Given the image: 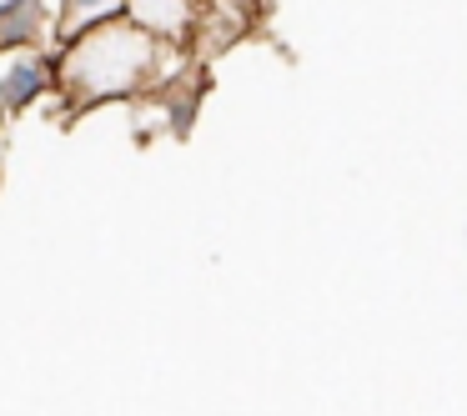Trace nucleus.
<instances>
[{
    "label": "nucleus",
    "instance_id": "1",
    "mask_svg": "<svg viewBox=\"0 0 467 416\" xmlns=\"http://www.w3.org/2000/svg\"><path fill=\"white\" fill-rule=\"evenodd\" d=\"M156 61H161V36L116 15V21H106L61 46L56 86L66 91V101L76 111L81 106H106V101H121V96H136L141 86H151Z\"/></svg>",
    "mask_w": 467,
    "mask_h": 416
},
{
    "label": "nucleus",
    "instance_id": "2",
    "mask_svg": "<svg viewBox=\"0 0 467 416\" xmlns=\"http://www.w3.org/2000/svg\"><path fill=\"white\" fill-rule=\"evenodd\" d=\"M51 86H56V61L51 56H41L36 46L31 51H11L5 76H0V106H5V116H21V111H31Z\"/></svg>",
    "mask_w": 467,
    "mask_h": 416
},
{
    "label": "nucleus",
    "instance_id": "3",
    "mask_svg": "<svg viewBox=\"0 0 467 416\" xmlns=\"http://www.w3.org/2000/svg\"><path fill=\"white\" fill-rule=\"evenodd\" d=\"M56 31L46 21V0H0V56L5 51H31Z\"/></svg>",
    "mask_w": 467,
    "mask_h": 416
},
{
    "label": "nucleus",
    "instance_id": "4",
    "mask_svg": "<svg viewBox=\"0 0 467 416\" xmlns=\"http://www.w3.org/2000/svg\"><path fill=\"white\" fill-rule=\"evenodd\" d=\"M126 21H136L141 31L161 36V41H186L196 5L192 0H126Z\"/></svg>",
    "mask_w": 467,
    "mask_h": 416
},
{
    "label": "nucleus",
    "instance_id": "5",
    "mask_svg": "<svg viewBox=\"0 0 467 416\" xmlns=\"http://www.w3.org/2000/svg\"><path fill=\"white\" fill-rule=\"evenodd\" d=\"M126 15V0H61V15H56V41H76V36L96 31V25Z\"/></svg>",
    "mask_w": 467,
    "mask_h": 416
},
{
    "label": "nucleus",
    "instance_id": "6",
    "mask_svg": "<svg viewBox=\"0 0 467 416\" xmlns=\"http://www.w3.org/2000/svg\"><path fill=\"white\" fill-rule=\"evenodd\" d=\"M0 126H5V106H0Z\"/></svg>",
    "mask_w": 467,
    "mask_h": 416
}]
</instances>
